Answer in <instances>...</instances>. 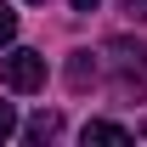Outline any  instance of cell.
<instances>
[{
    "label": "cell",
    "instance_id": "277c9868",
    "mask_svg": "<svg viewBox=\"0 0 147 147\" xmlns=\"http://www.w3.org/2000/svg\"><path fill=\"white\" fill-rule=\"evenodd\" d=\"M57 130H62V113H34V119L23 125V136H28V142H51Z\"/></svg>",
    "mask_w": 147,
    "mask_h": 147
},
{
    "label": "cell",
    "instance_id": "7a4b0ae2",
    "mask_svg": "<svg viewBox=\"0 0 147 147\" xmlns=\"http://www.w3.org/2000/svg\"><path fill=\"white\" fill-rule=\"evenodd\" d=\"M108 57H113V68H119L125 85H142L147 79V45L142 40H108Z\"/></svg>",
    "mask_w": 147,
    "mask_h": 147
},
{
    "label": "cell",
    "instance_id": "8992f818",
    "mask_svg": "<svg viewBox=\"0 0 147 147\" xmlns=\"http://www.w3.org/2000/svg\"><path fill=\"white\" fill-rule=\"evenodd\" d=\"M11 40H17V11L0 6V45H11Z\"/></svg>",
    "mask_w": 147,
    "mask_h": 147
},
{
    "label": "cell",
    "instance_id": "52a82bcc",
    "mask_svg": "<svg viewBox=\"0 0 147 147\" xmlns=\"http://www.w3.org/2000/svg\"><path fill=\"white\" fill-rule=\"evenodd\" d=\"M6 136H17V108H11V102H0V142H6Z\"/></svg>",
    "mask_w": 147,
    "mask_h": 147
},
{
    "label": "cell",
    "instance_id": "5b68a950",
    "mask_svg": "<svg viewBox=\"0 0 147 147\" xmlns=\"http://www.w3.org/2000/svg\"><path fill=\"white\" fill-rule=\"evenodd\" d=\"M91 79H96V62H91V51H74V62H68V85H74V91H85Z\"/></svg>",
    "mask_w": 147,
    "mask_h": 147
},
{
    "label": "cell",
    "instance_id": "ba28073f",
    "mask_svg": "<svg viewBox=\"0 0 147 147\" xmlns=\"http://www.w3.org/2000/svg\"><path fill=\"white\" fill-rule=\"evenodd\" d=\"M119 6H125L130 17H147V0H119Z\"/></svg>",
    "mask_w": 147,
    "mask_h": 147
},
{
    "label": "cell",
    "instance_id": "3957f363",
    "mask_svg": "<svg viewBox=\"0 0 147 147\" xmlns=\"http://www.w3.org/2000/svg\"><path fill=\"white\" fill-rule=\"evenodd\" d=\"M79 136H85V147H91V142H136V130L113 125V119H91V125L79 130Z\"/></svg>",
    "mask_w": 147,
    "mask_h": 147
},
{
    "label": "cell",
    "instance_id": "9c48e42d",
    "mask_svg": "<svg viewBox=\"0 0 147 147\" xmlns=\"http://www.w3.org/2000/svg\"><path fill=\"white\" fill-rule=\"evenodd\" d=\"M74 11H96V6H102V0H68Z\"/></svg>",
    "mask_w": 147,
    "mask_h": 147
},
{
    "label": "cell",
    "instance_id": "6da1fadb",
    "mask_svg": "<svg viewBox=\"0 0 147 147\" xmlns=\"http://www.w3.org/2000/svg\"><path fill=\"white\" fill-rule=\"evenodd\" d=\"M0 79H6V91H40V85H45V57L28 51V45L6 51L0 57Z\"/></svg>",
    "mask_w": 147,
    "mask_h": 147
}]
</instances>
